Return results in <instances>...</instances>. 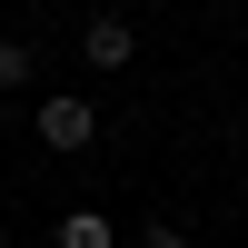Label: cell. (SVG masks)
<instances>
[{
  "instance_id": "6",
  "label": "cell",
  "mask_w": 248,
  "mask_h": 248,
  "mask_svg": "<svg viewBox=\"0 0 248 248\" xmlns=\"http://www.w3.org/2000/svg\"><path fill=\"white\" fill-rule=\"evenodd\" d=\"M0 248H10V218H0Z\"/></svg>"
},
{
  "instance_id": "5",
  "label": "cell",
  "mask_w": 248,
  "mask_h": 248,
  "mask_svg": "<svg viewBox=\"0 0 248 248\" xmlns=\"http://www.w3.org/2000/svg\"><path fill=\"white\" fill-rule=\"evenodd\" d=\"M139 248H189V229H169V218H159V229H139Z\"/></svg>"
},
{
  "instance_id": "2",
  "label": "cell",
  "mask_w": 248,
  "mask_h": 248,
  "mask_svg": "<svg viewBox=\"0 0 248 248\" xmlns=\"http://www.w3.org/2000/svg\"><path fill=\"white\" fill-rule=\"evenodd\" d=\"M129 50H139V40H129V20H119V10H99L90 30H79V60H90V70H129Z\"/></svg>"
},
{
  "instance_id": "3",
  "label": "cell",
  "mask_w": 248,
  "mask_h": 248,
  "mask_svg": "<svg viewBox=\"0 0 248 248\" xmlns=\"http://www.w3.org/2000/svg\"><path fill=\"white\" fill-rule=\"evenodd\" d=\"M60 248H109V218H99V209H70V218H60Z\"/></svg>"
},
{
  "instance_id": "4",
  "label": "cell",
  "mask_w": 248,
  "mask_h": 248,
  "mask_svg": "<svg viewBox=\"0 0 248 248\" xmlns=\"http://www.w3.org/2000/svg\"><path fill=\"white\" fill-rule=\"evenodd\" d=\"M30 70H40L30 40H0V90H30Z\"/></svg>"
},
{
  "instance_id": "1",
  "label": "cell",
  "mask_w": 248,
  "mask_h": 248,
  "mask_svg": "<svg viewBox=\"0 0 248 248\" xmlns=\"http://www.w3.org/2000/svg\"><path fill=\"white\" fill-rule=\"evenodd\" d=\"M30 129H40V149L70 159V149H90V139H99V109H90V99H70V90H50V99L30 109Z\"/></svg>"
}]
</instances>
